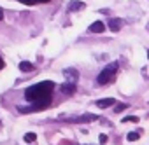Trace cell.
Masks as SVG:
<instances>
[{
  "label": "cell",
  "mask_w": 149,
  "mask_h": 145,
  "mask_svg": "<svg viewBox=\"0 0 149 145\" xmlns=\"http://www.w3.org/2000/svg\"><path fill=\"white\" fill-rule=\"evenodd\" d=\"M137 121H139V117H133V115H132V117H125V119H123V122H137Z\"/></svg>",
  "instance_id": "14"
},
{
  "label": "cell",
  "mask_w": 149,
  "mask_h": 145,
  "mask_svg": "<svg viewBox=\"0 0 149 145\" xmlns=\"http://www.w3.org/2000/svg\"><path fill=\"white\" fill-rule=\"evenodd\" d=\"M37 2H40V4H46V2H51V0H37Z\"/></svg>",
  "instance_id": "18"
},
{
  "label": "cell",
  "mask_w": 149,
  "mask_h": 145,
  "mask_svg": "<svg viewBox=\"0 0 149 145\" xmlns=\"http://www.w3.org/2000/svg\"><path fill=\"white\" fill-rule=\"evenodd\" d=\"M147 58H149V52H147Z\"/></svg>",
  "instance_id": "20"
},
{
  "label": "cell",
  "mask_w": 149,
  "mask_h": 145,
  "mask_svg": "<svg viewBox=\"0 0 149 145\" xmlns=\"http://www.w3.org/2000/svg\"><path fill=\"white\" fill-rule=\"evenodd\" d=\"M88 30H90L91 33H102V32L105 30V25H104L102 21H95V23H93Z\"/></svg>",
  "instance_id": "6"
},
{
  "label": "cell",
  "mask_w": 149,
  "mask_h": 145,
  "mask_svg": "<svg viewBox=\"0 0 149 145\" xmlns=\"http://www.w3.org/2000/svg\"><path fill=\"white\" fill-rule=\"evenodd\" d=\"M98 142H100V143H105V142H107V135H100Z\"/></svg>",
  "instance_id": "16"
},
{
  "label": "cell",
  "mask_w": 149,
  "mask_h": 145,
  "mask_svg": "<svg viewBox=\"0 0 149 145\" xmlns=\"http://www.w3.org/2000/svg\"><path fill=\"white\" fill-rule=\"evenodd\" d=\"M125 108H128V105H126V103H121V105L116 107V112H121V110H125Z\"/></svg>",
  "instance_id": "15"
},
{
  "label": "cell",
  "mask_w": 149,
  "mask_h": 145,
  "mask_svg": "<svg viewBox=\"0 0 149 145\" xmlns=\"http://www.w3.org/2000/svg\"><path fill=\"white\" fill-rule=\"evenodd\" d=\"M126 138H128V142H135V140H139V138H140V135H139V133H135V131H132V133H128V136H126Z\"/></svg>",
  "instance_id": "12"
},
{
  "label": "cell",
  "mask_w": 149,
  "mask_h": 145,
  "mask_svg": "<svg viewBox=\"0 0 149 145\" xmlns=\"http://www.w3.org/2000/svg\"><path fill=\"white\" fill-rule=\"evenodd\" d=\"M2 68H4V59L0 58V70H2Z\"/></svg>",
  "instance_id": "17"
},
{
  "label": "cell",
  "mask_w": 149,
  "mask_h": 145,
  "mask_svg": "<svg viewBox=\"0 0 149 145\" xmlns=\"http://www.w3.org/2000/svg\"><path fill=\"white\" fill-rule=\"evenodd\" d=\"M21 4H25V6H35L37 4V0H19Z\"/></svg>",
  "instance_id": "13"
},
{
  "label": "cell",
  "mask_w": 149,
  "mask_h": 145,
  "mask_svg": "<svg viewBox=\"0 0 149 145\" xmlns=\"http://www.w3.org/2000/svg\"><path fill=\"white\" fill-rule=\"evenodd\" d=\"M4 19V12H2V9H0V21Z\"/></svg>",
  "instance_id": "19"
},
{
  "label": "cell",
  "mask_w": 149,
  "mask_h": 145,
  "mask_svg": "<svg viewBox=\"0 0 149 145\" xmlns=\"http://www.w3.org/2000/svg\"><path fill=\"white\" fill-rule=\"evenodd\" d=\"M19 70H23V72H32V70H33V65H32L30 61H21V63H19Z\"/></svg>",
  "instance_id": "10"
},
{
  "label": "cell",
  "mask_w": 149,
  "mask_h": 145,
  "mask_svg": "<svg viewBox=\"0 0 149 145\" xmlns=\"http://www.w3.org/2000/svg\"><path fill=\"white\" fill-rule=\"evenodd\" d=\"M116 72H118V63H111V65H107V66L100 72V74H98V77H97L98 84H100V86H105V84L112 82L114 77H116Z\"/></svg>",
  "instance_id": "2"
},
{
  "label": "cell",
  "mask_w": 149,
  "mask_h": 145,
  "mask_svg": "<svg viewBox=\"0 0 149 145\" xmlns=\"http://www.w3.org/2000/svg\"><path fill=\"white\" fill-rule=\"evenodd\" d=\"M97 119H98V115H95V114H84V115L70 119V122H90V121H97Z\"/></svg>",
  "instance_id": "3"
},
{
  "label": "cell",
  "mask_w": 149,
  "mask_h": 145,
  "mask_svg": "<svg viewBox=\"0 0 149 145\" xmlns=\"http://www.w3.org/2000/svg\"><path fill=\"white\" fill-rule=\"evenodd\" d=\"M63 74L72 81V82H76V79H79V74H77V72L76 70H74V68H67L65 72H63Z\"/></svg>",
  "instance_id": "8"
},
{
  "label": "cell",
  "mask_w": 149,
  "mask_h": 145,
  "mask_svg": "<svg viewBox=\"0 0 149 145\" xmlns=\"http://www.w3.org/2000/svg\"><path fill=\"white\" fill-rule=\"evenodd\" d=\"M23 140H25L26 143H33V142L37 140V135H35V133H26V135L23 136Z\"/></svg>",
  "instance_id": "11"
},
{
  "label": "cell",
  "mask_w": 149,
  "mask_h": 145,
  "mask_svg": "<svg viewBox=\"0 0 149 145\" xmlns=\"http://www.w3.org/2000/svg\"><path fill=\"white\" fill-rule=\"evenodd\" d=\"M54 82L53 81H42L39 84H33L30 88H26L25 91V98L33 103V102H42V100H51V93H53Z\"/></svg>",
  "instance_id": "1"
},
{
  "label": "cell",
  "mask_w": 149,
  "mask_h": 145,
  "mask_svg": "<svg viewBox=\"0 0 149 145\" xmlns=\"http://www.w3.org/2000/svg\"><path fill=\"white\" fill-rule=\"evenodd\" d=\"M121 26H123V21H121L119 18H112V19L109 21V28H111V32H119Z\"/></svg>",
  "instance_id": "4"
},
{
  "label": "cell",
  "mask_w": 149,
  "mask_h": 145,
  "mask_svg": "<svg viewBox=\"0 0 149 145\" xmlns=\"http://www.w3.org/2000/svg\"><path fill=\"white\" fill-rule=\"evenodd\" d=\"M84 7H86L84 2H77V0H74V2H70V6H68V11L70 12H76V11H81Z\"/></svg>",
  "instance_id": "7"
},
{
  "label": "cell",
  "mask_w": 149,
  "mask_h": 145,
  "mask_svg": "<svg viewBox=\"0 0 149 145\" xmlns=\"http://www.w3.org/2000/svg\"><path fill=\"white\" fill-rule=\"evenodd\" d=\"M61 91L67 93V95L76 93V84H74V82H70V84H63V86H61Z\"/></svg>",
  "instance_id": "9"
},
{
  "label": "cell",
  "mask_w": 149,
  "mask_h": 145,
  "mask_svg": "<svg viewBox=\"0 0 149 145\" xmlns=\"http://www.w3.org/2000/svg\"><path fill=\"white\" fill-rule=\"evenodd\" d=\"M116 103V100L114 98H104V100H98L95 105L98 107V108H107V107H112Z\"/></svg>",
  "instance_id": "5"
}]
</instances>
